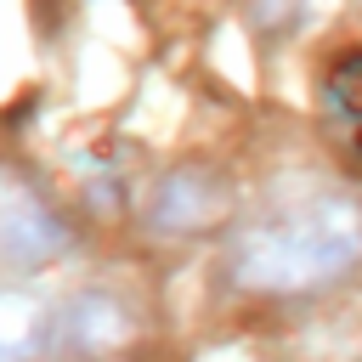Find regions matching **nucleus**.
Returning a JSON list of instances; mask_svg holds the SVG:
<instances>
[{
	"mask_svg": "<svg viewBox=\"0 0 362 362\" xmlns=\"http://www.w3.org/2000/svg\"><path fill=\"white\" fill-rule=\"evenodd\" d=\"M322 96H328V107L351 124V147L362 153V51H351V57H339V62L328 68Z\"/></svg>",
	"mask_w": 362,
	"mask_h": 362,
	"instance_id": "423d86ee",
	"label": "nucleus"
},
{
	"mask_svg": "<svg viewBox=\"0 0 362 362\" xmlns=\"http://www.w3.org/2000/svg\"><path fill=\"white\" fill-rule=\"evenodd\" d=\"M130 339V311L113 294H85L74 300V311L62 317V345L79 356H107Z\"/></svg>",
	"mask_w": 362,
	"mask_h": 362,
	"instance_id": "39448f33",
	"label": "nucleus"
},
{
	"mask_svg": "<svg viewBox=\"0 0 362 362\" xmlns=\"http://www.w3.org/2000/svg\"><path fill=\"white\" fill-rule=\"evenodd\" d=\"M57 345L62 317L23 288H0V362H45V351Z\"/></svg>",
	"mask_w": 362,
	"mask_h": 362,
	"instance_id": "20e7f679",
	"label": "nucleus"
},
{
	"mask_svg": "<svg viewBox=\"0 0 362 362\" xmlns=\"http://www.w3.org/2000/svg\"><path fill=\"white\" fill-rule=\"evenodd\" d=\"M362 266V204L356 198H305L288 204L232 238L226 272L232 288L266 294V300H294L345 283Z\"/></svg>",
	"mask_w": 362,
	"mask_h": 362,
	"instance_id": "f257e3e1",
	"label": "nucleus"
},
{
	"mask_svg": "<svg viewBox=\"0 0 362 362\" xmlns=\"http://www.w3.org/2000/svg\"><path fill=\"white\" fill-rule=\"evenodd\" d=\"M68 249V221L11 170H0V260L6 266H45Z\"/></svg>",
	"mask_w": 362,
	"mask_h": 362,
	"instance_id": "f03ea898",
	"label": "nucleus"
},
{
	"mask_svg": "<svg viewBox=\"0 0 362 362\" xmlns=\"http://www.w3.org/2000/svg\"><path fill=\"white\" fill-rule=\"evenodd\" d=\"M226 209H232L226 181H221L215 170L187 164V170H175V175L158 187V198H153V226H158V232H209V226L226 221Z\"/></svg>",
	"mask_w": 362,
	"mask_h": 362,
	"instance_id": "7ed1b4c3",
	"label": "nucleus"
}]
</instances>
